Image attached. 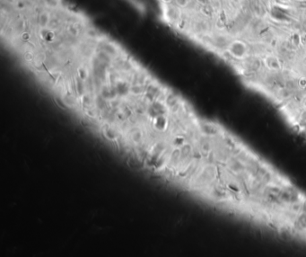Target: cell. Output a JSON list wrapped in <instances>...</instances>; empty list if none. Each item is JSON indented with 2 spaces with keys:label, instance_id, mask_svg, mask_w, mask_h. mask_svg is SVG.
Here are the masks:
<instances>
[{
  "label": "cell",
  "instance_id": "6da1fadb",
  "mask_svg": "<svg viewBox=\"0 0 306 257\" xmlns=\"http://www.w3.org/2000/svg\"><path fill=\"white\" fill-rule=\"evenodd\" d=\"M38 83L64 109L116 145L155 128L176 95L83 10L49 34Z\"/></svg>",
  "mask_w": 306,
  "mask_h": 257
}]
</instances>
